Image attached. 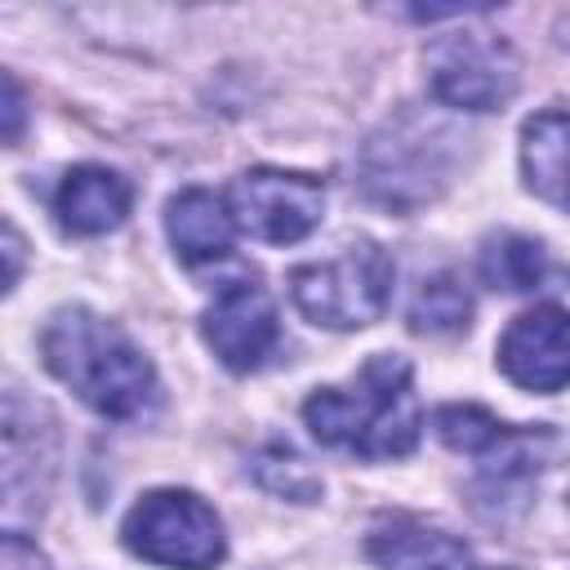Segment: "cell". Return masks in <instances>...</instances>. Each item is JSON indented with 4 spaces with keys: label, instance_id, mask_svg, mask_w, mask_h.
I'll list each match as a JSON object with an SVG mask.
<instances>
[{
    "label": "cell",
    "instance_id": "19",
    "mask_svg": "<svg viewBox=\"0 0 570 570\" xmlns=\"http://www.w3.org/2000/svg\"><path fill=\"white\" fill-rule=\"evenodd\" d=\"M22 116H27L22 85L13 76H4V142H18L22 138Z\"/></svg>",
    "mask_w": 570,
    "mask_h": 570
},
{
    "label": "cell",
    "instance_id": "3",
    "mask_svg": "<svg viewBox=\"0 0 570 570\" xmlns=\"http://www.w3.org/2000/svg\"><path fill=\"white\" fill-rule=\"evenodd\" d=\"M454 134L441 120L401 111L361 151V187L370 200L410 214L441 196L454 169Z\"/></svg>",
    "mask_w": 570,
    "mask_h": 570
},
{
    "label": "cell",
    "instance_id": "18",
    "mask_svg": "<svg viewBox=\"0 0 570 570\" xmlns=\"http://www.w3.org/2000/svg\"><path fill=\"white\" fill-rule=\"evenodd\" d=\"M0 570H53V566H49V557L22 530H4V539H0Z\"/></svg>",
    "mask_w": 570,
    "mask_h": 570
},
{
    "label": "cell",
    "instance_id": "13",
    "mask_svg": "<svg viewBox=\"0 0 570 570\" xmlns=\"http://www.w3.org/2000/svg\"><path fill=\"white\" fill-rule=\"evenodd\" d=\"M525 187L570 214V107H543L521 125Z\"/></svg>",
    "mask_w": 570,
    "mask_h": 570
},
{
    "label": "cell",
    "instance_id": "11",
    "mask_svg": "<svg viewBox=\"0 0 570 570\" xmlns=\"http://www.w3.org/2000/svg\"><path fill=\"white\" fill-rule=\"evenodd\" d=\"M129 205H134L129 178L107 165H71L53 191L58 227L71 236H102L120 227Z\"/></svg>",
    "mask_w": 570,
    "mask_h": 570
},
{
    "label": "cell",
    "instance_id": "7",
    "mask_svg": "<svg viewBox=\"0 0 570 570\" xmlns=\"http://www.w3.org/2000/svg\"><path fill=\"white\" fill-rule=\"evenodd\" d=\"M227 205L240 232L267 245H294L303 240L325 209V187L312 174L294 169H245L227 187Z\"/></svg>",
    "mask_w": 570,
    "mask_h": 570
},
{
    "label": "cell",
    "instance_id": "16",
    "mask_svg": "<svg viewBox=\"0 0 570 570\" xmlns=\"http://www.w3.org/2000/svg\"><path fill=\"white\" fill-rule=\"evenodd\" d=\"M436 436L454 450V454H468V459H490L508 436H512V428L508 423H499L485 405H441L436 410Z\"/></svg>",
    "mask_w": 570,
    "mask_h": 570
},
{
    "label": "cell",
    "instance_id": "10",
    "mask_svg": "<svg viewBox=\"0 0 570 570\" xmlns=\"http://www.w3.org/2000/svg\"><path fill=\"white\" fill-rule=\"evenodd\" d=\"M365 557L379 570H476L472 548L419 517H379L365 534Z\"/></svg>",
    "mask_w": 570,
    "mask_h": 570
},
{
    "label": "cell",
    "instance_id": "8",
    "mask_svg": "<svg viewBox=\"0 0 570 570\" xmlns=\"http://www.w3.org/2000/svg\"><path fill=\"white\" fill-rule=\"evenodd\" d=\"M205 343L214 347V356L232 370V374H249L258 370L276 343H281V316H276V298L267 294V285L258 281H227L214 303L205 307Z\"/></svg>",
    "mask_w": 570,
    "mask_h": 570
},
{
    "label": "cell",
    "instance_id": "15",
    "mask_svg": "<svg viewBox=\"0 0 570 570\" xmlns=\"http://www.w3.org/2000/svg\"><path fill=\"white\" fill-rule=\"evenodd\" d=\"M468 321H472V298H468V289L459 285V276H450V272L423 281L419 294L410 298V330H414V334L445 338V334L468 330Z\"/></svg>",
    "mask_w": 570,
    "mask_h": 570
},
{
    "label": "cell",
    "instance_id": "6",
    "mask_svg": "<svg viewBox=\"0 0 570 570\" xmlns=\"http://www.w3.org/2000/svg\"><path fill=\"white\" fill-rule=\"evenodd\" d=\"M428 89L441 107L459 111H499L521 80L512 45L494 31H450L436 36L423 53Z\"/></svg>",
    "mask_w": 570,
    "mask_h": 570
},
{
    "label": "cell",
    "instance_id": "5",
    "mask_svg": "<svg viewBox=\"0 0 570 570\" xmlns=\"http://www.w3.org/2000/svg\"><path fill=\"white\" fill-rule=\"evenodd\" d=\"M120 539L134 557L165 570H214L227 557V534L218 512L191 490L142 494L129 508Z\"/></svg>",
    "mask_w": 570,
    "mask_h": 570
},
{
    "label": "cell",
    "instance_id": "1",
    "mask_svg": "<svg viewBox=\"0 0 570 570\" xmlns=\"http://www.w3.org/2000/svg\"><path fill=\"white\" fill-rule=\"evenodd\" d=\"M45 370L67 383L102 419H147L160 401L147 352L107 316L89 307H58L40 330Z\"/></svg>",
    "mask_w": 570,
    "mask_h": 570
},
{
    "label": "cell",
    "instance_id": "20",
    "mask_svg": "<svg viewBox=\"0 0 570 570\" xmlns=\"http://www.w3.org/2000/svg\"><path fill=\"white\" fill-rule=\"evenodd\" d=\"M4 258H9V272H4V289L18 285V272H22V240H18V227L4 223Z\"/></svg>",
    "mask_w": 570,
    "mask_h": 570
},
{
    "label": "cell",
    "instance_id": "14",
    "mask_svg": "<svg viewBox=\"0 0 570 570\" xmlns=\"http://www.w3.org/2000/svg\"><path fill=\"white\" fill-rule=\"evenodd\" d=\"M476 276L499 289V294H525L534 285H543L548 276V254L539 240L521 236V232H494L481 240L476 254Z\"/></svg>",
    "mask_w": 570,
    "mask_h": 570
},
{
    "label": "cell",
    "instance_id": "17",
    "mask_svg": "<svg viewBox=\"0 0 570 570\" xmlns=\"http://www.w3.org/2000/svg\"><path fill=\"white\" fill-rule=\"evenodd\" d=\"M254 481L267 490V494H281V499H294V503H312L321 499V476L307 468L303 454H294L289 445H263L249 463Z\"/></svg>",
    "mask_w": 570,
    "mask_h": 570
},
{
    "label": "cell",
    "instance_id": "2",
    "mask_svg": "<svg viewBox=\"0 0 570 570\" xmlns=\"http://www.w3.org/2000/svg\"><path fill=\"white\" fill-rule=\"evenodd\" d=\"M303 423L321 445L361 459H401L419 445L423 405L405 356H370L343 387H316L303 401Z\"/></svg>",
    "mask_w": 570,
    "mask_h": 570
},
{
    "label": "cell",
    "instance_id": "9",
    "mask_svg": "<svg viewBox=\"0 0 570 570\" xmlns=\"http://www.w3.org/2000/svg\"><path fill=\"white\" fill-rule=\"evenodd\" d=\"M499 370L525 392L570 387V312L561 303H539L508 321L499 338Z\"/></svg>",
    "mask_w": 570,
    "mask_h": 570
},
{
    "label": "cell",
    "instance_id": "4",
    "mask_svg": "<svg viewBox=\"0 0 570 570\" xmlns=\"http://www.w3.org/2000/svg\"><path fill=\"white\" fill-rule=\"evenodd\" d=\"M392 258L379 240H352L325 263H303L289 272L294 307L321 330H365L392 303Z\"/></svg>",
    "mask_w": 570,
    "mask_h": 570
},
{
    "label": "cell",
    "instance_id": "12",
    "mask_svg": "<svg viewBox=\"0 0 570 570\" xmlns=\"http://www.w3.org/2000/svg\"><path fill=\"white\" fill-rule=\"evenodd\" d=\"M165 232H169L174 254L196 267V263L227 258L240 227L232 218L227 196H218L209 187H187L165 205Z\"/></svg>",
    "mask_w": 570,
    "mask_h": 570
}]
</instances>
